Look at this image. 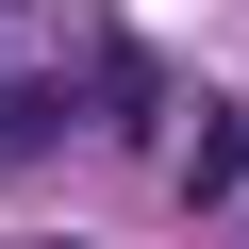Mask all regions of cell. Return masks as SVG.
Segmentation results:
<instances>
[{"label":"cell","instance_id":"1","mask_svg":"<svg viewBox=\"0 0 249 249\" xmlns=\"http://www.w3.org/2000/svg\"><path fill=\"white\" fill-rule=\"evenodd\" d=\"M249 183V116H183V199H232Z\"/></svg>","mask_w":249,"mask_h":249},{"label":"cell","instance_id":"2","mask_svg":"<svg viewBox=\"0 0 249 249\" xmlns=\"http://www.w3.org/2000/svg\"><path fill=\"white\" fill-rule=\"evenodd\" d=\"M67 133V83H0V150H50Z\"/></svg>","mask_w":249,"mask_h":249}]
</instances>
